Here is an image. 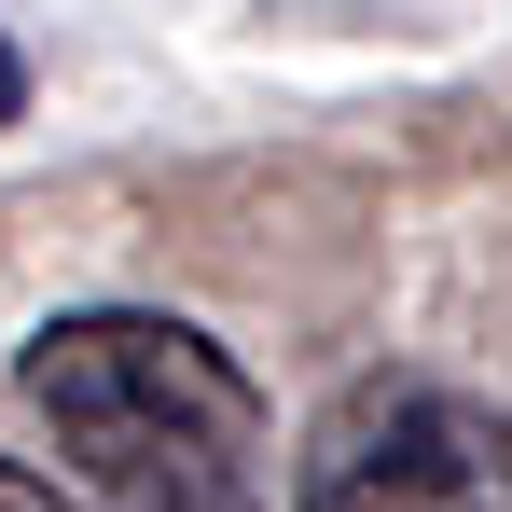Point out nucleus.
<instances>
[{
  "instance_id": "obj_5",
  "label": "nucleus",
  "mask_w": 512,
  "mask_h": 512,
  "mask_svg": "<svg viewBox=\"0 0 512 512\" xmlns=\"http://www.w3.org/2000/svg\"><path fill=\"white\" fill-rule=\"evenodd\" d=\"M250 512H263V499H250Z\"/></svg>"
},
{
  "instance_id": "obj_2",
  "label": "nucleus",
  "mask_w": 512,
  "mask_h": 512,
  "mask_svg": "<svg viewBox=\"0 0 512 512\" xmlns=\"http://www.w3.org/2000/svg\"><path fill=\"white\" fill-rule=\"evenodd\" d=\"M305 512H512V416L443 374H374L305 429Z\"/></svg>"
},
{
  "instance_id": "obj_3",
  "label": "nucleus",
  "mask_w": 512,
  "mask_h": 512,
  "mask_svg": "<svg viewBox=\"0 0 512 512\" xmlns=\"http://www.w3.org/2000/svg\"><path fill=\"white\" fill-rule=\"evenodd\" d=\"M0 512H84V499H56L42 471H14V457H0Z\"/></svg>"
},
{
  "instance_id": "obj_1",
  "label": "nucleus",
  "mask_w": 512,
  "mask_h": 512,
  "mask_svg": "<svg viewBox=\"0 0 512 512\" xmlns=\"http://www.w3.org/2000/svg\"><path fill=\"white\" fill-rule=\"evenodd\" d=\"M28 402L111 512H250L263 499V388L194 319L70 305L28 333Z\"/></svg>"
},
{
  "instance_id": "obj_4",
  "label": "nucleus",
  "mask_w": 512,
  "mask_h": 512,
  "mask_svg": "<svg viewBox=\"0 0 512 512\" xmlns=\"http://www.w3.org/2000/svg\"><path fill=\"white\" fill-rule=\"evenodd\" d=\"M14 111H28V56L0 42V125H14Z\"/></svg>"
}]
</instances>
